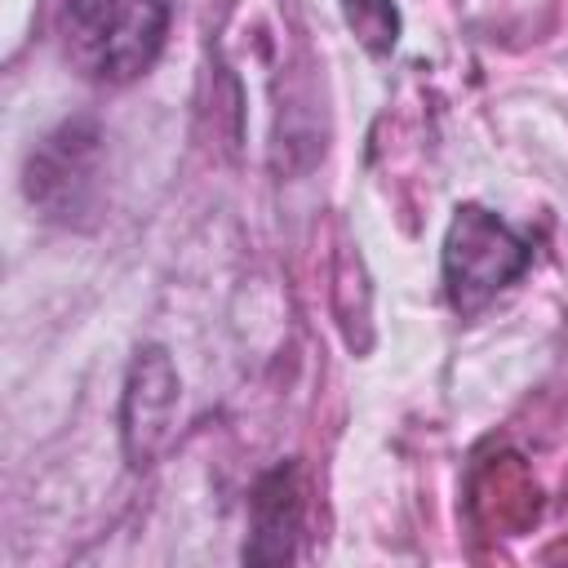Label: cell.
Instances as JSON below:
<instances>
[{
    "label": "cell",
    "instance_id": "7a4b0ae2",
    "mask_svg": "<svg viewBox=\"0 0 568 568\" xmlns=\"http://www.w3.org/2000/svg\"><path fill=\"white\" fill-rule=\"evenodd\" d=\"M532 262V244L479 204H462L444 235V293L466 320L479 315L501 288H510Z\"/></svg>",
    "mask_w": 568,
    "mask_h": 568
},
{
    "label": "cell",
    "instance_id": "3957f363",
    "mask_svg": "<svg viewBox=\"0 0 568 568\" xmlns=\"http://www.w3.org/2000/svg\"><path fill=\"white\" fill-rule=\"evenodd\" d=\"M173 395H178V382H173V368H169L164 351H146V355L133 364L129 408H124V435H129V448L138 444V453H133L138 466H142V457H151L155 435H160L164 422H169Z\"/></svg>",
    "mask_w": 568,
    "mask_h": 568
},
{
    "label": "cell",
    "instance_id": "5b68a950",
    "mask_svg": "<svg viewBox=\"0 0 568 568\" xmlns=\"http://www.w3.org/2000/svg\"><path fill=\"white\" fill-rule=\"evenodd\" d=\"M351 31L373 49V53H390L395 36H399V18L390 0H342Z\"/></svg>",
    "mask_w": 568,
    "mask_h": 568
},
{
    "label": "cell",
    "instance_id": "277c9868",
    "mask_svg": "<svg viewBox=\"0 0 568 568\" xmlns=\"http://www.w3.org/2000/svg\"><path fill=\"white\" fill-rule=\"evenodd\" d=\"M297 524H302V497H297L293 470L266 475L253 497V546L244 555L248 559H288Z\"/></svg>",
    "mask_w": 568,
    "mask_h": 568
},
{
    "label": "cell",
    "instance_id": "6da1fadb",
    "mask_svg": "<svg viewBox=\"0 0 568 568\" xmlns=\"http://www.w3.org/2000/svg\"><path fill=\"white\" fill-rule=\"evenodd\" d=\"M173 0H62L71 62L98 84L146 75L164 49Z\"/></svg>",
    "mask_w": 568,
    "mask_h": 568
}]
</instances>
